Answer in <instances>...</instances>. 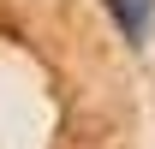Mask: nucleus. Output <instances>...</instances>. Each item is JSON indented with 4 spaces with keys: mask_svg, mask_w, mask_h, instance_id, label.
<instances>
[{
    "mask_svg": "<svg viewBox=\"0 0 155 149\" xmlns=\"http://www.w3.org/2000/svg\"><path fill=\"white\" fill-rule=\"evenodd\" d=\"M101 6L119 18L125 42H143V36H149V12H155V0H101Z\"/></svg>",
    "mask_w": 155,
    "mask_h": 149,
    "instance_id": "nucleus-1",
    "label": "nucleus"
}]
</instances>
